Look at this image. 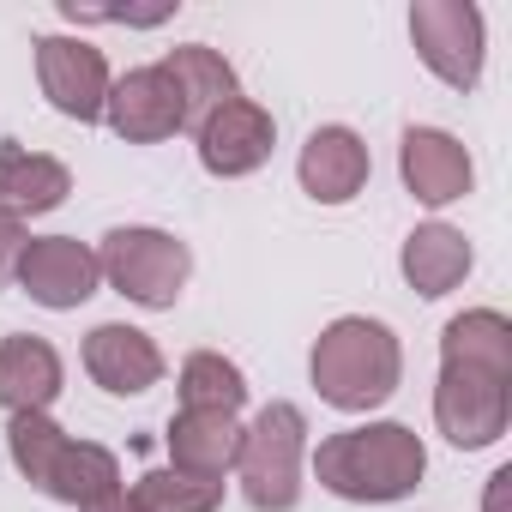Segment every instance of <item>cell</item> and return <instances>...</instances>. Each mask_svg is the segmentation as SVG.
Returning <instances> with one entry per match:
<instances>
[{"label": "cell", "mask_w": 512, "mask_h": 512, "mask_svg": "<svg viewBox=\"0 0 512 512\" xmlns=\"http://www.w3.org/2000/svg\"><path fill=\"white\" fill-rule=\"evenodd\" d=\"M121 488V464H115V452L109 446H97V440H67L61 452H55V464H49V476H43V494H55V500H67V506H97L103 494H115Z\"/></svg>", "instance_id": "19"}, {"label": "cell", "mask_w": 512, "mask_h": 512, "mask_svg": "<svg viewBox=\"0 0 512 512\" xmlns=\"http://www.w3.org/2000/svg\"><path fill=\"white\" fill-rule=\"evenodd\" d=\"M470 272V241L452 223H422L404 235V278L416 296H446Z\"/></svg>", "instance_id": "17"}, {"label": "cell", "mask_w": 512, "mask_h": 512, "mask_svg": "<svg viewBox=\"0 0 512 512\" xmlns=\"http://www.w3.org/2000/svg\"><path fill=\"white\" fill-rule=\"evenodd\" d=\"M133 500L145 512H217L223 500V482H205V476H181V470H145Z\"/></svg>", "instance_id": "21"}, {"label": "cell", "mask_w": 512, "mask_h": 512, "mask_svg": "<svg viewBox=\"0 0 512 512\" xmlns=\"http://www.w3.org/2000/svg\"><path fill=\"white\" fill-rule=\"evenodd\" d=\"M296 175L320 205H344L368 187V145L350 127H320V133H308Z\"/></svg>", "instance_id": "13"}, {"label": "cell", "mask_w": 512, "mask_h": 512, "mask_svg": "<svg viewBox=\"0 0 512 512\" xmlns=\"http://www.w3.org/2000/svg\"><path fill=\"white\" fill-rule=\"evenodd\" d=\"M163 440H169V458H175L169 470L205 476V482H223V470H235V458H241V428L223 410H181Z\"/></svg>", "instance_id": "14"}, {"label": "cell", "mask_w": 512, "mask_h": 512, "mask_svg": "<svg viewBox=\"0 0 512 512\" xmlns=\"http://www.w3.org/2000/svg\"><path fill=\"white\" fill-rule=\"evenodd\" d=\"M241 404H247V380H241V368L229 356L199 350V356L181 362V410H223V416H235Z\"/></svg>", "instance_id": "20"}, {"label": "cell", "mask_w": 512, "mask_h": 512, "mask_svg": "<svg viewBox=\"0 0 512 512\" xmlns=\"http://www.w3.org/2000/svg\"><path fill=\"white\" fill-rule=\"evenodd\" d=\"M37 79H43V97L67 121H103V103H109V61H103V49L73 43V37H43L37 43Z\"/></svg>", "instance_id": "8"}, {"label": "cell", "mask_w": 512, "mask_h": 512, "mask_svg": "<svg viewBox=\"0 0 512 512\" xmlns=\"http://www.w3.org/2000/svg\"><path fill=\"white\" fill-rule=\"evenodd\" d=\"M7 440H13V464H19V476H31V482L43 488V476H49L55 452L67 446V428H55V422H49V410H25V416H13Z\"/></svg>", "instance_id": "22"}, {"label": "cell", "mask_w": 512, "mask_h": 512, "mask_svg": "<svg viewBox=\"0 0 512 512\" xmlns=\"http://www.w3.org/2000/svg\"><path fill=\"white\" fill-rule=\"evenodd\" d=\"M97 272L139 308H175L187 272H193V253L187 241H175L169 229H109L103 253H97Z\"/></svg>", "instance_id": "5"}, {"label": "cell", "mask_w": 512, "mask_h": 512, "mask_svg": "<svg viewBox=\"0 0 512 512\" xmlns=\"http://www.w3.org/2000/svg\"><path fill=\"white\" fill-rule=\"evenodd\" d=\"M97 253L85 247V241H73V235H31L25 241V260H19V284H25V296L31 302H43V308H55V314H67V308H79V302H91L97 296Z\"/></svg>", "instance_id": "7"}, {"label": "cell", "mask_w": 512, "mask_h": 512, "mask_svg": "<svg viewBox=\"0 0 512 512\" xmlns=\"http://www.w3.org/2000/svg\"><path fill=\"white\" fill-rule=\"evenodd\" d=\"M272 139H278L272 115H266L260 103L235 97V103H223V109H211V115L199 121V163H205L211 175L235 181V175H253V169L272 157Z\"/></svg>", "instance_id": "9"}, {"label": "cell", "mask_w": 512, "mask_h": 512, "mask_svg": "<svg viewBox=\"0 0 512 512\" xmlns=\"http://www.w3.org/2000/svg\"><path fill=\"white\" fill-rule=\"evenodd\" d=\"M398 169H404V187L422 205H452V199L470 193V151L440 127H410L404 151H398Z\"/></svg>", "instance_id": "12"}, {"label": "cell", "mask_w": 512, "mask_h": 512, "mask_svg": "<svg viewBox=\"0 0 512 512\" xmlns=\"http://www.w3.org/2000/svg\"><path fill=\"white\" fill-rule=\"evenodd\" d=\"M73 193V175L61 157H43L31 145H0V211L13 217H37V211H55L61 199Z\"/></svg>", "instance_id": "15"}, {"label": "cell", "mask_w": 512, "mask_h": 512, "mask_svg": "<svg viewBox=\"0 0 512 512\" xmlns=\"http://www.w3.org/2000/svg\"><path fill=\"white\" fill-rule=\"evenodd\" d=\"M61 398V356L49 338H0V404L13 416L49 410Z\"/></svg>", "instance_id": "16"}, {"label": "cell", "mask_w": 512, "mask_h": 512, "mask_svg": "<svg viewBox=\"0 0 512 512\" xmlns=\"http://www.w3.org/2000/svg\"><path fill=\"white\" fill-rule=\"evenodd\" d=\"M314 470L320 482L338 494V500H404L422 470H428V452L422 440L404 428V422H368V428H344V434H326L320 452H314Z\"/></svg>", "instance_id": "2"}, {"label": "cell", "mask_w": 512, "mask_h": 512, "mask_svg": "<svg viewBox=\"0 0 512 512\" xmlns=\"http://www.w3.org/2000/svg\"><path fill=\"white\" fill-rule=\"evenodd\" d=\"M163 73L175 79V91H181V115H187L193 127H199L211 109H223V103L241 97V91H235V67H229L217 49H205V43H181V49H169Z\"/></svg>", "instance_id": "18"}, {"label": "cell", "mask_w": 512, "mask_h": 512, "mask_svg": "<svg viewBox=\"0 0 512 512\" xmlns=\"http://www.w3.org/2000/svg\"><path fill=\"white\" fill-rule=\"evenodd\" d=\"M103 115H109V127H115L127 145H157V139H169L175 127H187L181 91H175V79L163 73V61H157V67H133L121 85H109Z\"/></svg>", "instance_id": "10"}, {"label": "cell", "mask_w": 512, "mask_h": 512, "mask_svg": "<svg viewBox=\"0 0 512 512\" xmlns=\"http://www.w3.org/2000/svg\"><path fill=\"white\" fill-rule=\"evenodd\" d=\"M302 452H308V416L296 404H266L241 428V494L253 512H290L302 500Z\"/></svg>", "instance_id": "4"}, {"label": "cell", "mask_w": 512, "mask_h": 512, "mask_svg": "<svg viewBox=\"0 0 512 512\" xmlns=\"http://www.w3.org/2000/svg\"><path fill=\"white\" fill-rule=\"evenodd\" d=\"M314 392L332 404V410H374L398 392V374H404V350L392 338V326L380 320H362V314H344L320 332L314 344Z\"/></svg>", "instance_id": "3"}, {"label": "cell", "mask_w": 512, "mask_h": 512, "mask_svg": "<svg viewBox=\"0 0 512 512\" xmlns=\"http://www.w3.org/2000/svg\"><path fill=\"white\" fill-rule=\"evenodd\" d=\"M25 217H13V211H0V290H7L13 278H19V260H25Z\"/></svg>", "instance_id": "23"}, {"label": "cell", "mask_w": 512, "mask_h": 512, "mask_svg": "<svg viewBox=\"0 0 512 512\" xmlns=\"http://www.w3.org/2000/svg\"><path fill=\"white\" fill-rule=\"evenodd\" d=\"M85 512H145V506H139L127 488H115V494H103V500H97V506H85Z\"/></svg>", "instance_id": "24"}, {"label": "cell", "mask_w": 512, "mask_h": 512, "mask_svg": "<svg viewBox=\"0 0 512 512\" xmlns=\"http://www.w3.org/2000/svg\"><path fill=\"white\" fill-rule=\"evenodd\" d=\"M85 374L115 398H139L163 380V350L139 326H97L85 338Z\"/></svg>", "instance_id": "11"}, {"label": "cell", "mask_w": 512, "mask_h": 512, "mask_svg": "<svg viewBox=\"0 0 512 512\" xmlns=\"http://www.w3.org/2000/svg\"><path fill=\"white\" fill-rule=\"evenodd\" d=\"M506 416H512V326L494 308L458 314L440 338L434 422L452 446L476 452L506 434Z\"/></svg>", "instance_id": "1"}, {"label": "cell", "mask_w": 512, "mask_h": 512, "mask_svg": "<svg viewBox=\"0 0 512 512\" xmlns=\"http://www.w3.org/2000/svg\"><path fill=\"white\" fill-rule=\"evenodd\" d=\"M410 37H416V55L428 61V73L446 79L452 91H470L482 79V13L470 0H416Z\"/></svg>", "instance_id": "6"}]
</instances>
